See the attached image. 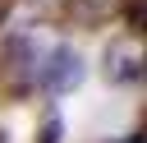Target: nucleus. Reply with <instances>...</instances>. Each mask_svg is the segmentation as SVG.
Masks as SVG:
<instances>
[{
	"label": "nucleus",
	"mask_w": 147,
	"mask_h": 143,
	"mask_svg": "<svg viewBox=\"0 0 147 143\" xmlns=\"http://www.w3.org/2000/svg\"><path fill=\"white\" fill-rule=\"evenodd\" d=\"M60 134H64V120L60 115H46V125L37 129V143H60Z\"/></svg>",
	"instance_id": "4"
},
{
	"label": "nucleus",
	"mask_w": 147,
	"mask_h": 143,
	"mask_svg": "<svg viewBox=\"0 0 147 143\" xmlns=\"http://www.w3.org/2000/svg\"><path fill=\"white\" fill-rule=\"evenodd\" d=\"M142 78V42L129 32V37H115L106 46V83H138Z\"/></svg>",
	"instance_id": "2"
},
{
	"label": "nucleus",
	"mask_w": 147,
	"mask_h": 143,
	"mask_svg": "<svg viewBox=\"0 0 147 143\" xmlns=\"http://www.w3.org/2000/svg\"><path fill=\"white\" fill-rule=\"evenodd\" d=\"M119 143H147V138H138V134H129V138H119Z\"/></svg>",
	"instance_id": "6"
},
{
	"label": "nucleus",
	"mask_w": 147,
	"mask_h": 143,
	"mask_svg": "<svg viewBox=\"0 0 147 143\" xmlns=\"http://www.w3.org/2000/svg\"><path fill=\"white\" fill-rule=\"evenodd\" d=\"M14 9V0H0V23H5V14Z\"/></svg>",
	"instance_id": "5"
},
{
	"label": "nucleus",
	"mask_w": 147,
	"mask_h": 143,
	"mask_svg": "<svg viewBox=\"0 0 147 143\" xmlns=\"http://www.w3.org/2000/svg\"><path fill=\"white\" fill-rule=\"evenodd\" d=\"M37 78H41L46 92L64 97V92H74V88L83 83V55H78L74 46H55V51L46 55V65L37 69Z\"/></svg>",
	"instance_id": "1"
},
{
	"label": "nucleus",
	"mask_w": 147,
	"mask_h": 143,
	"mask_svg": "<svg viewBox=\"0 0 147 143\" xmlns=\"http://www.w3.org/2000/svg\"><path fill=\"white\" fill-rule=\"evenodd\" d=\"M115 9H119V0H64V23H74V28H101Z\"/></svg>",
	"instance_id": "3"
}]
</instances>
